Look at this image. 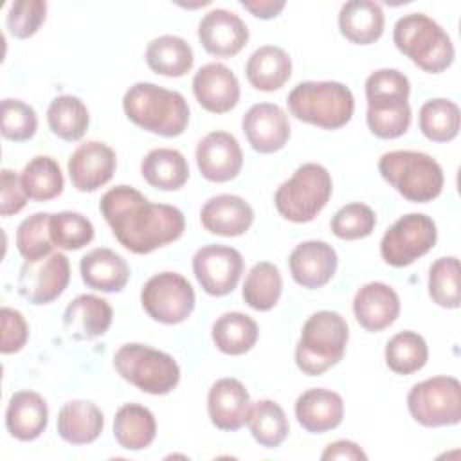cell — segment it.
I'll list each match as a JSON object with an SVG mask.
<instances>
[{"mask_svg":"<svg viewBox=\"0 0 461 461\" xmlns=\"http://www.w3.org/2000/svg\"><path fill=\"white\" fill-rule=\"evenodd\" d=\"M250 405L247 387L232 376L216 380L207 394L209 420L220 430H240L247 423Z\"/></svg>","mask_w":461,"mask_h":461,"instance_id":"cell-21","label":"cell"},{"mask_svg":"<svg viewBox=\"0 0 461 461\" xmlns=\"http://www.w3.org/2000/svg\"><path fill=\"white\" fill-rule=\"evenodd\" d=\"M247 425L252 438L265 448H277L290 430L283 407L268 398L258 400L250 405Z\"/></svg>","mask_w":461,"mask_h":461,"instance_id":"cell-37","label":"cell"},{"mask_svg":"<svg viewBox=\"0 0 461 461\" xmlns=\"http://www.w3.org/2000/svg\"><path fill=\"white\" fill-rule=\"evenodd\" d=\"M142 178L160 191H176L189 178L185 157L173 148H155L140 162Z\"/></svg>","mask_w":461,"mask_h":461,"instance_id":"cell-31","label":"cell"},{"mask_svg":"<svg viewBox=\"0 0 461 461\" xmlns=\"http://www.w3.org/2000/svg\"><path fill=\"white\" fill-rule=\"evenodd\" d=\"M193 274L205 294L223 297L238 286L243 274V256L229 245H203L193 256Z\"/></svg>","mask_w":461,"mask_h":461,"instance_id":"cell-14","label":"cell"},{"mask_svg":"<svg viewBox=\"0 0 461 461\" xmlns=\"http://www.w3.org/2000/svg\"><path fill=\"white\" fill-rule=\"evenodd\" d=\"M38 117L31 104L20 99H2L0 104V131L7 140L22 142L34 137Z\"/></svg>","mask_w":461,"mask_h":461,"instance_id":"cell-44","label":"cell"},{"mask_svg":"<svg viewBox=\"0 0 461 461\" xmlns=\"http://www.w3.org/2000/svg\"><path fill=\"white\" fill-rule=\"evenodd\" d=\"M113 312L106 299L81 294L72 299L63 313V326L74 340H92L104 335L112 324Z\"/></svg>","mask_w":461,"mask_h":461,"instance_id":"cell-24","label":"cell"},{"mask_svg":"<svg viewBox=\"0 0 461 461\" xmlns=\"http://www.w3.org/2000/svg\"><path fill=\"white\" fill-rule=\"evenodd\" d=\"M70 281V263L61 252H52L36 261H25L20 267L16 288L31 304L41 306L56 301Z\"/></svg>","mask_w":461,"mask_h":461,"instance_id":"cell-13","label":"cell"},{"mask_svg":"<svg viewBox=\"0 0 461 461\" xmlns=\"http://www.w3.org/2000/svg\"><path fill=\"white\" fill-rule=\"evenodd\" d=\"M348 340L349 328L340 313L315 312L303 324L295 346V364L304 375L319 376L342 360Z\"/></svg>","mask_w":461,"mask_h":461,"instance_id":"cell-4","label":"cell"},{"mask_svg":"<svg viewBox=\"0 0 461 461\" xmlns=\"http://www.w3.org/2000/svg\"><path fill=\"white\" fill-rule=\"evenodd\" d=\"M83 283L97 292H121L130 279V265L122 256L106 247L86 252L79 261Z\"/></svg>","mask_w":461,"mask_h":461,"instance_id":"cell-26","label":"cell"},{"mask_svg":"<svg viewBox=\"0 0 461 461\" xmlns=\"http://www.w3.org/2000/svg\"><path fill=\"white\" fill-rule=\"evenodd\" d=\"M47 16V2L43 0H16L7 11V31L18 40L31 38L38 32Z\"/></svg>","mask_w":461,"mask_h":461,"instance_id":"cell-46","label":"cell"},{"mask_svg":"<svg viewBox=\"0 0 461 461\" xmlns=\"http://www.w3.org/2000/svg\"><path fill=\"white\" fill-rule=\"evenodd\" d=\"M200 221L211 234L234 238L250 229L254 221V209L241 196L216 194L202 205Z\"/></svg>","mask_w":461,"mask_h":461,"instance_id":"cell-23","label":"cell"},{"mask_svg":"<svg viewBox=\"0 0 461 461\" xmlns=\"http://www.w3.org/2000/svg\"><path fill=\"white\" fill-rule=\"evenodd\" d=\"M353 313L364 330L382 331L398 319L400 297L393 286L382 281L366 283L353 297Z\"/></svg>","mask_w":461,"mask_h":461,"instance_id":"cell-22","label":"cell"},{"mask_svg":"<svg viewBox=\"0 0 461 461\" xmlns=\"http://www.w3.org/2000/svg\"><path fill=\"white\" fill-rule=\"evenodd\" d=\"M113 367L131 385L148 394H167L180 382L176 360L148 344L128 342L113 355Z\"/></svg>","mask_w":461,"mask_h":461,"instance_id":"cell-9","label":"cell"},{"mask_svg":"<svg viewBox=\"0 0 461 461\" xmlns=\"http://www.w3.org/2000/svg\"><path fill=\"white\" fill-rule=\"evenodd\" d=\"M459 106L447 97L429 99L420 108L418 126L432 142H448L456 139L459 133Z\"/></svg>","mask_w":461,"mask_h":461,"instance_id":"cell-39","label":"cell"},{"mask_svg":"<svg viewBox=\"0 0 461 461\" xmlns=\"http://www.w3.org/2000/svg\"><path fill=\"white\" fill-rule=\"evenodd\" d=\"M27 203V194L22 187L20 175L4 167L0 171V214L11 216L20 212Z\"/></svg>","mask_w":461,"mask_h":461,"instance_id":"cell-48","label":"cell"},{"mask_svg":"<svg viewBox=\"0 0 461 461\" xmlns=\"http://www.w3.org/2000/svg\"><path fill=\"white\" fill-rule=\"evenodd\" d=\"M393 41L403 56L430 74L447 70L456 56L447 31L423 13H409L398 18L393 29Z\"/></svg>","mask_w":461,"mask_h":461,"instance_id":"cell-6","label":"cell"},{"mask_svg":"<svg viewBox=\"0 0 461 461\" xmlns=\"http://www.w3.org/2000/svg\"><path fill=\"white\" fill-rule=\"evenodd\" d=\"M290 274L297 285L315 290L330 283L337 272L339 258L335 249L321 240H308L295 245L288 258Z\"/></svg>","mask_w":461,"mask_h":461,"instance_id":"cell-20","label":"cell"},{"mask_svg":"<svg viewBox=\"0 0 461 461\" xmlns=\"http://www.w3.org/2000/svg\"><path fill=\"white\" fill-rule=\"evenodd\" d=\"M196 166L209 182H229L243 167V153L238 139L229 131H211L196 146Z\"/></svg>","mask_w":461,"mask_h":461,"instance_id":"cell-16","label":"cell"},{"mask_svg":"<svg viewBox=\"0 0 461 461\" xmlns=\"http://www.w3.org/2000/svg\"><path fill=\"white\" fill-rule=\"evenodd\" d=\"M146 63L155 74L182 77L193 68L194 54L184 38L175 34H162L148 43Z\"/></svg>","mask_w":461,"mask_h":461,"instance_id":"cell-33","label":"cell"},{"mask_svg":"<svg viewBox=\"0 0 461 461\" xmlns=\"http://www.w3.org/2000/svg\"><path fill=\"white\" fill-rule=\"evenodd\" d=\"M202 47L216 58L236 56L249 41L247 23L229 9H212L198 23Z\"/></svg>","mask_w":461,"mask_h":461,"instance_id":"cell-18","label":"cell"},{"mask_svg":"<svg viewBox=\"0 0 461 461\" xmlns=\"http://www.w3.org/2000/svg\"><path fill=\"white\" fill-rule=\"evenodd\" d=\"M193 94L203 110L225 113L240 101V81L223 63H205L193 76Z\"/></svg>","mask_w":461,"mask_h":461,"instance_id":"cell-19","label":"cell"},{"mask_svg":"<svg viewBox=\"0 0 461 461\" xmlns=\"http://www.w3.org/2000/svg\"><path fill=\"white\" fill-rule=\"evenodd\" d=\"M429 295L441 308H459V259L456 256L438 258L429 268Z\"/></svg>","mask_w":461,"mask_h":461,"instance_id":"cell-41","label":"cell"},{"mask_svg":"<svg viewBox=\"0 0 461 461\" xmlns=\"http://www.w3.org/2000/svg\"><path fill=\"white\" fill-rule=\"evenodd\" d=\"M2 317V346L0 351L4 355H11L20 351L29 339V326L23 315L18 310L4 306L0 312Z\"/></svg>","mask_w":461,"mask_h":461,"instance_id":"cell-47","label":"cell"},{"mask_svg":"<svg viewBox=\"0 0 461 461\" xmlns=\"http://www.w3.org/2000/svg\"><path fill=\"white\" fill-rule=\"evenodd\" d=\"M243 133L258 153H276L290 139V122L285 110L274 103L252 104L241 119Z\"/></svg>","mask_w":461,"mask_h":461,"instance_id":"cell-17","label":"cell"},{"mask_svg":"<svg viewBox=\"0 0 461 461\" xmlns=\"http://www.w3.org/2000/svg\"><path fill=\"white\" fill-rule=\"evenodd\" d=\"M283 292V279L279 268L270 261L256 263L243 283V301L258 312L272 310Z\"/></svg>","mask_w":461,"mask_h":461,"instance_id":"cell-38","label":"cell"},{"mask_svg":"<svg viewBox=\"0 0 461 461\" xmlns=\"http://www.w3.org/2000/svg\"><path fill=\"white\" fill-rule=\"evenodd\" d=\"M409 77L396 68H378L366 79L367 113L371 133L378 139H398L411 126Z\"/></svg>","mask_w":461,"mask_h":461,"instance_id":"cell-2","label":"cell"},{"mask_svg":"<svg viewBox=\"0 0 461 461\" xmlns=\"http://www.w3.org/2000/svg\"><path fill=\"white\" fill-rule=\"evenodd\" d=\"M295 418L306 432L324 434L342 423L344 400L331 389H308L295 400Z\"/></svg>","mask_w":461,"mask_h":461,"instance_id":"cell-25","label":"cell"},{"mask_svg":"<svg viewBox=\"0 0 461 461\" xmlns=\"http://www.w3.org/2000/svg\"><path fill=\"white\" fill-rule=\"evenodd\" d=\"M50 240L58 249L79 250L94 240V225L81 212L61 211L50 214Z\"/></svg>","mask_w":461,"mask_h":461,"instance_id":"cell-42","label":"cell"},{"mask_svg":"<svg viewBox=\"0 0 461 461\" xmlns=\"http://www.w3.org/2000/svg\"><path fill=\"white\" fill-rule=\"evenodd\" d=\"M49 221V212H34L18 225L16 249L25 261H36L52 254L54 243L50 240Z\"/></svg>","mask_w":461,"mask_h":461,"instance_id":"cell-43","label":"cell"},{"mask_svg":"<svg viewBox=\"0 0 461 461\" xmlns=\"http://www.w3.org/2000/svg\"><path fill=\"white\" fill-rule=\"evenodd\" d=\"M385 364L396 375H412L429 360L425 339L411 330L393 335L385 344Z\"/></svg>","mask_w":461,"mask_h":461,"instance_id":"cell-40","label":"cell"},{"mask_svg":"<svg viewBox=\"0 0 461 461\" xmlns=\"http://www.w3.org/2000/svg\"><path fill=\"white\" fill-rule=\"evenodd\" d=\"M321 459H353V461H366L367 454L355 443L349 439H339L330 443L324 452L321 454Z\"/></svg>","mask_w":461,"mask_h":461,"instance_id":"cell-49","label":"cell"},{"mask_svg":"<svg viewBox=\"0 0 461 461\" xmlns=\"http://www.w3.org/2000/svg\"><path fill=\"white\" fill-rule=\"evenodd\" d=\"M194 290L191 283L176 272L151 276L140 290L144 312L157 322L180 324L194 310Z\"/></svg>","mask_w":461,"mask_h":461,"instance_id":"cell-12","label":"cell"},{"mask_svg":"<svg viewBox=\"0 0 461 461\" xmlns=\"http://www.w3.org/2000/svg\"><path fill=\"white\" fill-rule=\"evenodd\" d=\"M250 14L261 20H270L279 16V13L285 9V0H241L240 2Z\"/></svg>","mask_w":461,"mask_h":461,"instance_id":"cell-50","label":"cell"},{"mask_svg":"<svg viewBox=\"0 0 461 461\" xmlns=\"http://www.w3.org/2000/svg\"><path fill=\"white\" fill-rule=\"evenodd\" d=\"M375 225H376L375 211L362 202H353L340 207L330 221L331 232L340 240L366 238L375 230Z\"/></svg>","mask_w":461,"mask_h":461,"instance_id":"cell-45","label":"cell"},{"mask_svg":"<svg viewBox=\"0 0 461 461\" xmlns=\"http://www.w3.org/2000/svg\"><path fill=\"white\" fill-rule=\"evenodd\" d=\"M157 436L153 412L140 403H124L113 418V438L126 450H144Z\"/></svg>","mask_w":461,"mask_h":461,"instance_id":"cell-32","label":"cell"},{"mask_svg":"<svg viewBox=\"0 0 461 461\" xmlns=\"http://www.w3.org/2000/svg\"><path fill=\"white\" fill-rule=\"evenodd\" d=\"M245 76L256 90H279L292 76V59L285 49L263 45L250 54L245 65Z\"/></svg>","mask_w":461,"mask_h":461,"instance_id":"cell-30","label":"cell"},{"mask_svg":"<svg viewBox=\"0 0 461 461\" xmlns=\"http://www.w3.org/2000/svg\"><path fill=\"white\" fill-rule=\"evenodd\" d=\"M436 240L434 220L423 212H409L384 232L380 256L391 267H407L425 256L436 245Z\"/></svg>","mask_w":461,"mask_h":461,"instance_id":"cell-11","label":"cell"},{"mask_svg":"<svg viewBox=\"0 0 461 461\" xmlns=\"http://www.w3.org/2000/svg\"><path fill=\"white\" fill-rule=\"evenodd\" d=\"M407 409L423 427H448L461 420V384L454 376H432L418 382L407 394Z\"/></svg>","mask_w":461,"mask_h":461,"instance_id":"cell-10","label":"cell"},{"mask_svg":"<svg viewBox=\"0 0 461 461\" xmlns=\"http://www.w3.org/2000/svg\"><path fill=\"white\" fill-rule=\"evenodd\" d=\"M331 191L333 182L328 169L317 162H306L277 187L274 205L285 220L306 223L326 207Z\"/></svg>","mask_w":461,"mask_h":461,"instance_id":"cell-8","label":"cell"},{"mask_svg":"<svg viewBox=\"0 0 461 461\" xmlns=\"http://www.w3.org/2000/svg\"><path fill=\"white\" fill-rule=\"evenodd\" d=\"M49 423V407L41 394L18 391L9 398L5 409L7 432L18 441H32L43 434Z\"/></svg>","mask_w":461,"mask_h":461,"instance_id":"cell-27","label":"cell"},{"mask_svg":"<svg viewBox=\"0 0 461 461\" xmlns=\"http://www.w3.org/2000/svg\"><path fill=\"white\" fill-rule=\"evenodd\" d=\"M378 173L405 200L427 203L443 191L445 176L436 158L423 151L394 149L378 160Z\"/></svg>","mask_w":461,"mask_h":461,"instance_id":"cell-7","label":"cell"},{"mask_svg":"<svg viewBox=\"0 0 461 461\" xmlns=\"http://www.w3.org/2000/svg\"><path fill=\"white\" fill-rule=\"evenodd\" d=\"M47 124L61 140L76 142L86 133L90 113L77 95L61 94L54 97L47 108Z\"/></svg>","mask_w":461,"mask_h":461,"instance_id":"cell-35","label":"cell"},{"mask_svg":"<svg viewBox=\"0 0 461 461\" xmlns=\"http://www.w3.org/2000/svg\"><path fill=\"white\" fill-rule=\"evenodd\" d=\"M22 187L27 198L47 202L63 193V173L59 164L49 155L32 157L20 173Z\"/></svg>","mask_w":461,"mask_h":461,"instance_id":"cell-36","label":"cell"},{"mask_svg":"<svg viewBox=\"0 0 461 461\" xmlns=\"http://www.w3.org/2000/svg\"><path fill=\"white\" fill-rule=\"evenodd\" d=\"M104 427L101 409L90 400H70L58 412V434L70 445L95 441Z\"/></svg>","mask_w":461,"mask_h":461,"instance_id":"cell-29","label":"cell"},{"mask_svg":"<svg viewBox=\"0 0 461 461\" xmlns=\"http://www.w3.org/2000/svg\"><path fill=\"white\" fill-rule=\"evenodd\" d=\"M122 110L133 124L160 137H178L189 124L185 97L148 81L135 83L126 90Z\"/></svg>","mask_w":461,"mask_h":461,"instance_id":"cell-3","label":"cell"},{"mask_svg":"<svg viewBox=\"0 0 461 461\" xmlns=\"http://www.w3.org/2000/svg\"><path fill=\"white\" fill-rule=\"evenodd\" d=\"M99 211L115 240L133 254H149L176 241L185 230V218L178 207L153 203L124 184L101 196Z\"/></svg>","mask_w":461,"mask_h":461,"instance_id":"cell-1","label":"cell"},{"mask_svg":"<svg viewBox=\"0 0 461 461\" xmlns=\"http://www.w3.org/2000/svg\"><path fill=\"white\" fill-rule=\"evenodd\" d=\"M384 25V11L373 0H349L339 11L340 34L357 45H369L380 40Z\"/></svg>","mask_w":461,"mask_h":461,"instance_id":"cell-28","label":"cell"},{"mask_svg":"<svg viewBox=\"0 0 461 461\" xmlns=\"http://www.w3.org/2000/svg\"><path fill=\"white\" fill-rule=\"evenodd\" d=\"M115 167V151L101 140H86L79 144L67 162L70 182L81 193H94L108 184Z\"/></svg>","mask_w":461,"mask_h":461,"instance_id":"cell-15","label":"cell"},{"mask_svg":"<svg viewBox=\"0 0 461 461\" xmlns=\"http://www.w3.org/2000/svg\"><path fill=\"white\" fill-rule=\"evenodd\" d=\"M286 104L297 121L322 130L346 126L355 112L353 92L339 81H303L290 90Z\"/></svg>","mask_w":461,"mask_h":461,"instance_id":"cell-5","label":"cell"},{"mask_svg":"<svg viewBox=\"0 0 461 461\" xmlns=\"http://www.w3.org/2000/svg\"><path fill=\"white\" fill-rule=\"evenodd\" d=\"M256 321L241 312H227L212 322L211 337L214 346L225 355H243L258 342Z\"/></svg>","mask_w":461,"mask_h":461,"instance_id":"cell-34","label":"cell"}]
</instances>
